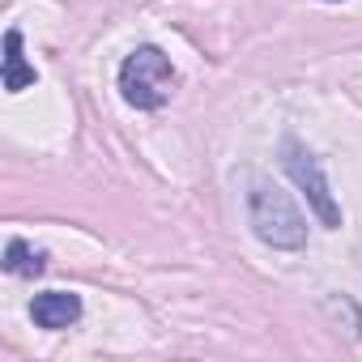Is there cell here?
I'll list each match as a JSON object with an SVG mask.
<instances>
[{"instance_id":"277c9868","label":"cell","mask_w":362,"mask_h":362,"mask_svg":"<svg viewBox=\"0 0 362 362\" xmlns=\"http://www.w3.org/2000/svg\"><path fill=\"white\" fill-rule=\"evenodd\" d=\"M30 311H35V324L39 328H69V324L81 320V298L69 294V290H47V294L35 298Z\"/></svg>"},{"instance_id":"6da1fadb","label":"cell","mask_w":362,"mask_h":362,"mask_svg":"<svg viewBox=\"0 0 362 362\" xmlns=\"http://www.w3.org/2000/svg\"><path fill=\"white\" fill-rule=\"evenodd\" d=\"M175 90V64L162 47H136L119 64V94L136 111H158Z\"/></svg>"},{"instance_id":"3957f363","label":"cell","mask_w":362,"mask_h":362,"mask_svg":"<svg viewBox=\"0 0 362 362\" xmlns=\"http://www.w3.org/2000/svg\"><path fill=\"white\" fill-rule=\"evenodd\" d=\"M286 170H290L294 184L303 188L307 205L320 214V222H324V226H341V209H337V201H332V192H328V179H324L320 162H315L298 141H286Z\"/></svg>"},{"instance_id":"8992f818","label":"cell","mask_w":362,"mask_h":362,"mask_svg":"<svg viewBox=\"0 0 362 362\" xmlns=\"http://www.w3.org/2000/svg\"><path fill=\"white\" fill-rule=\"evenodd\" d=\"M5 269H9L13 277H39L47 264H43V252H35L30 243L13 239V243L5 247Z\"/></svg>"},{"instance_id":"7a4b0ae2","label":"cell","mask_w":362,"mask_h":362,"mask_svg":"<svg viewBox=\"0 0 362 362\" xmlns=\"http://www.w3.org/2000/svg\"><path fill=\"white\" fill-rule=\"evenodd\" d=\"M247 209H252V226L256 235L269 243V247H303L307 243V226H303V214L290 205L286 192L269 188L264 179L252 184V197H247Z\"/></svg>"},{"instance_id":"5b68a950","label":"cell","mask_w":362,"mask_h":362,"mask_svg":"<svg viewBox=\"0 0 362 362\" xmlns=\"http://www.w3.org/2000/svg\"><path fill=\"white\" fill-rule=\"evenodd\" d=\"M30 86H35V69L22 56V30H9L5 35V90L9 94H22Z\"/></svg>"}]
</instances>
